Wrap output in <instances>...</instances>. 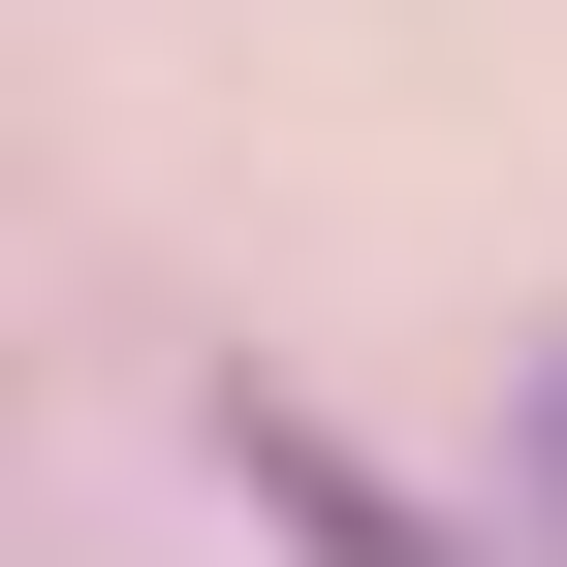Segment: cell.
<instances>
[{
  "mask_svg": "<svg viewBox=\"0 0 567 567\" xmlns=\"http://www.w3.org/2000/svg\"><path fill=\"white\" fill-rule=\"evenodd\" d=\"M221 473H252V505H284V536H316V567H442V536H410V505H379V473H347V442H316V410H221Z\"/></svg>",
  "mask_w": 567,
  "mask_h": 567,
  "instance_id": "1",
  "label": "cell"
}]
</instances>
